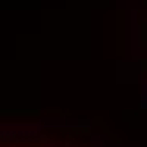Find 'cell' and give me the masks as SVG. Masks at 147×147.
Instances as JSON below:
<instances>
[{
  "mask_svg": "<svg viewBox=\"0 0 147 147\" xmlns=\"http://www.w3.org/2000/svg\"><path fill=\"white\" fill-rule=\"evenodd\" d=\"M0 147H100L91 138H75L63 131H41V135H9L0 131Z\"/></svg>",
  "mask_w": 147,
  "mask_h": 147,
  "instance_id": "1",
  "label": "cell"
}]
</instances>
